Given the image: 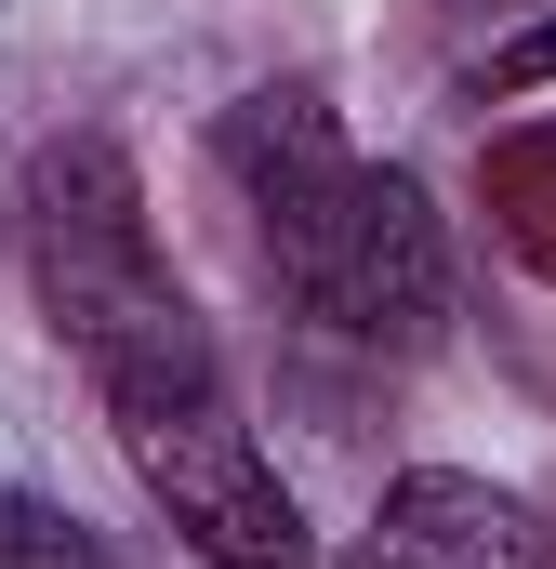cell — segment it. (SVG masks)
<instances>
[{
  "label": "cell",
  "mask_w": 556,
  "mask_h": 569,
  "mask_svg": "<svg viewBox=\"0 0 556 569\" xmlns=\"http://www.w3.org/2000/svg\"><path fill=\"white\" fill-rule=\"evenodd\" d=\"M212 159L252 199V239H266L278 291L318 331H345V345H424L450 318V239H437L424 186L385 172V159H358L318 93H239Z\"/></svg>",
  "instance_id": "cell-1"
},
{
  "label": "cell",
  "mask_w": 556,
  "mask_h": 569,
  "mask_svg": "<svg viewBox=\"0 0 556 569\" xmlns=\"http://www.w3.org/2000/svg\"><path fill=\"white\" fill-rule=\"evenodd\" d=\"M27 279H40V318L67 331V358L93 371L107 411L226 371V358H212V318H199L186 279L159 266L146 186H133V159L107 133H53L27 159Z\"/></svg>",
  "instance_id": "cell-2"
},
{
  "label": "cell",
  "mask_w": 556,
  "mask_h": 569,
  "mask_svg": "<svg viewBox=\"0 0 556 569\" xmlns=\"http://www.w3.org/2000/svg\"><path fill=\"white\" fill-rule=\"evenodd\" d=\"M107 425H120V463L146 477V503H159L212 569H305V503L278 490V463L252 450L226 371L159 385V398H120Z\"/></svg>",
  "instance_id": "cell-3"
},
{
  "label": "cell",
  "mask_w": 556,
  "mask_h": 569,
  "mask_svg": "<svg viewBox=\"0 0 556 569\" xmlns=\"http://www.w3.org/2000/svg\"><path fill=\"white\" fill-rule=\"evenodd\" d=\"M345 569H556V530H544V503L424 463V477H398L371 503V530L345 543Z\"/></svg>",
  "instance_id": "cell-4"
},
{
  "label": "cell",
  "mask_w": 556,
  "mask_h": 569,
  "mask_svg": "<svg viewBox=\"0 0 556 569\" xmlns=\"http://www.w3.org/2000/svg\"><path fill=\"white\" fill-rule=\"evenodd\" d=\"M477 199H490V226H504V252L556 279V120H517V133H490L477 159Z\"/></svg>",
  "instance_id": "cell-5"
},
{
  "label": "cell",
  "mask_w": 556,
  "mask_h": 569,
  "mask_svg": "<svg viewBox=\"0 0 556 569\" xmlns=\"http://www.w3.org/2000/svg\"><path fill=\"white\" fill-rule=\"evenodd\" d=\"M0 569H93V543L53 517V503H27V490H0Z\"/></svg>",
  "instance_id": "cell-6"
},
{
  "label": "cell",
  "mask_w": 556,
  "mask_h": 569,
  "mask_svg": "<svg viewBox=\"0 0 556 569\" xmlns=\"http://www.w3.org/2000/svg\"><path fill=\"white\" fill-rule=\"evenodd\" d=\"M530 80H556V27H530V40H504V53L477 67V93H530Z\"/></svg>",
  "instance_id": "cell-7"
}]
</instances>
